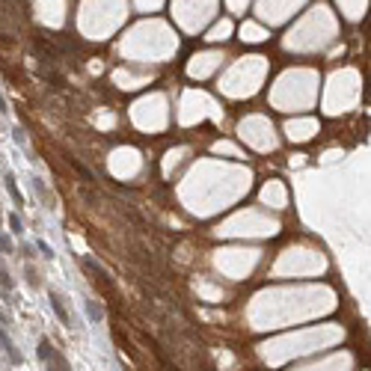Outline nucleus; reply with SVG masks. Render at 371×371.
Instances as JSON below:
<instances>
[{"label": "nucleus", "instance_id": "nucleus-1", "mask_svg": "<svg viewBox=\"0 0 371 371\" xmlns=\"http://www.w3.org/2000/svg\"><path fill=\"white\" fill-rule=\"evenodd\" d=\"M0 350L6 353V359H9L12 365H21V362H24V353L18 350V344L12 341V336H6V330H3V327H0Z\"/></svg>", "mask_w": 371, "mask_h": 371}, {"label": "nucleus", "instance_id": "nucleus-2", "mask_svg": "<svg viewBox=\"0 0 371 371\" xmlns=\"http://www.w3.org/2000/svg\"><path fill=\"white\" fill-rule=\"evenodd\" d=\"M48 303H51V309H54V315L60 318V324H63V327H74V324H71V312L66 309V303H63V297H60L57 291H51V294H48Z\"/></svg>", "mask_w": 371, "mask_h": 371}, {"label": "nucleus", "instance_id": "nucleus-3", "mask_svg": "<svg viewBox=\"0 0 371 371\" xmlns=\"http://www.w3.org/2000/svg\"><path fill=\"white\" fill-rule=\"evenodd\" d=\"M48 371H71V365L66 362V356L60 353V350H54L51 356H48V362H42Z\"/></svg>", "mask_w": 371, "mask_h": 371}, {"label": "nucleus", "instance_id": "nucleus-4", "mask_svg": "<svg viewBox=\"0 0 371 371\" xmlns=\"http://www.w3.org/2000/svg\"><path fill=\"white\" fill-rule=\"evenodd\" d=\"M83 309H86V315H89V321H92V324H101V321H104V309L95 303L92 297H83Z\"/></svg>", "mask_w": 371, "mask_h": 371}, {"label": "nucleus", "instance_id": "nucleus-5", "mask_svg": "<svg viewBox=\"0 0 371 371\" xmlns=\"http://www.w3.org/2000/svg\"><path fill=\"white\" fill-rule=\"evenodd\" d=\"M6 190L12 193V202H15V205H24V196H21L18 181H15V175H12V172H6Z\"/></svg>", "mask_w": 371, "mask_h": 371}, {"label": "nucleus", "instance_id": "nucleus-6", "mask_svg": "<svg viewBox=\"0 0 371 371\" xmlns=\"http://www.w3.org/2000/svg\"><path fill=\"white\" fill-rule=\"evenodd\" d=\"M54 353V347H51V338L42 336L39 338V347H36V356H39V362H48V356Z\"/></svg>", "mask_w": 371, "mask_h": 371}, {"label": "nucleus", "instance_id": "nucleus-7", "mask_svg": "<svg viewBox=\"0 0 371 371\" xmlns=\"http://www.w3.org/2000/svg\"><path fill=\"white\" fill-rule=\"evenodd\" d=\"M0 256H15V243H12V237L6 235V232H0Z\"/></svg>", "mask_w": 371, "mask_h": 371}, {"label": "nucleus", "instance_id": "nucleus-8", "mask_svg": "<svg viewBox=\"0 0 371 371\" xmlns=\"http://www.w3.org/2000/svg\"><path fill=\"white\" fill-rule=\"evenodd\" d=\"M9 232H12L15 237H24V223H21L18 214H9Z\"/></svg>", "mask_w": 371, "mask_h": 371}, {"label": "nucleus", "instance_id": "nucleus-9", "mask_svg": "<svg viewBox=\"0 0 371 371\" xmlns=\"http://www.w3.org/2000/svg\"><path fill=\"white\" fill-rule=\"evenodd\" d=\"M36 246H39V253H42V256H45V259H48V262H51V259H54V256H57V253H54V246H51V243H48V240H36Z\"/></svg>", "mask_w": 371, "mask_h": 371}, {"label": "nucleus", "instance_id": "nucleus-10", "mask_svg": "<svg viewBox=\"0 0 371 371\" xmlns=\"http://www.w3.org/2000/svg\"><path fill=\"white\" fill-rule=\"evenodd\" d=\"M24 276H27V285H33V288H36V285H39V273H36V270L30 268V265L24 268Z\"/></svg>", "mask_w": 371, "mask_h": 371}, {"label": "nucleus", "instance_id": "nucleus-11", "mask_svg": "<svg viewBox=\"0 0 371 371\" xmlns=\"http://www.w3.org/2000/svg\"><path fill=\"white\" fill-rule=\"evenodd\" d=\"M12 140H15L18 146H27V137H24V128H18V125H15V128H12Z\"/></svg>", "mask_w": 371, "mask_h": 371}, {"label": "nucleus", "instance_id": "nucleus-12", "mask_svg": "<svg viewBox=\"0 0 371 371\" xmlns=\"http://www.w3.org/2000/svg\"><path fill=\"white\" fill-rule=\"evenodd\" d=\"M0 288H12V276L0 268Z\"/></svg>", "mask_w": 371, "mask_h": 371}, {"label": "nucleus", "instance_id": "nucleus-13", "mask_svg": "<svg viewBox=\"0 0 371 371\" xmlns=\"http://www.w3.org/2000/svg\"><path fill=\"white\" fill-rule=\"evenodd\" d=\"M33 187H36V193L45 199V184H42V178H33Z\"/></svg>", "mask_w": 371, "mask_h": 371}, {"label": "nucleus", "instance_id": "nucleus-14", "mask_svg": "<svg viewBox=\"0 0 371 371\" xmlns=\"http://www.w3.org/2000/svg\"><path fill=\"white\" fill-rule=\"evenodd\" d=\"M0 113H9V107H6V98L0 95Z\"/></svg>", "mask_w": 371, "mask_h": 371}]
</instances>
